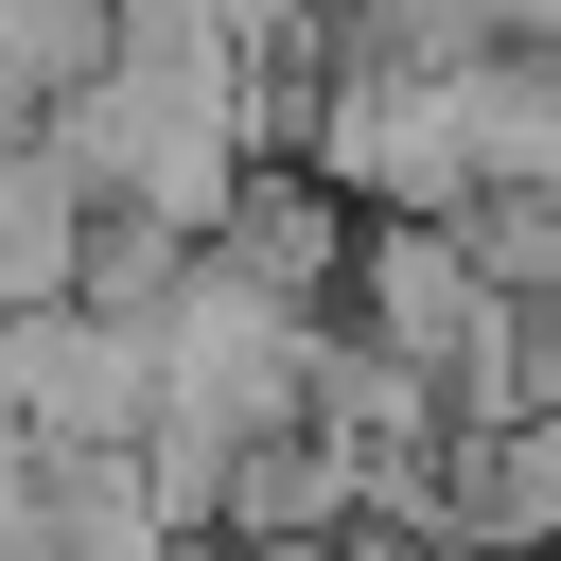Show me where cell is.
I'll list each match as a JSON object with an SVG mask.
<instances>
[{
  "label": "cell",
  "mask_w": 561,
  "mask_h": 561,
  "mask_svg": "<svg viewBox=\"0 0 561 561\" xmlns=\"http://www.w3.org/2000/svg\"><path fill=\"white\" fill-rule=\"evenodd\" d=\"M123 53V0H0V88H35V105H70L88 70Z\"/></svg>",
  "instance_id": "obj_8"
},
{
  "label": "cell",
  "mask_w": 561,
  "mask_h": 561,
  "mask_svg": "<svg viewBox=\"0 0 561 561\" xmlns=\"http://www.w3.org/2000/svg\"><path fill=\"white\" fill-rule=\"evenodd\" d=\"M508 403H561V298H526V333H508Z\"/></svg>",
  "instance_id": "obj_9"
},
{
  "label": "cell",
  "mask_w": 561,
  "mask_h": 561,
  "mask_svg": "<svg viewBox=\"0 0 561 561\" xmlns=\"http://www.w3.org/2000/svg\"><path fill=\"white\" fill-rule=\"evenodd\" d=\"M368 508V456L333 438V421H263L245 456H228V543H333Z\"/></svg>",
  "instance_id": "obj_6"
},
{
  "label": "cell",
  "mask_w": 561,
  "mask_h": 561,
  "mask_svg": "<svg viewBox=\"0 0 561 561\" xmlns=\"http://www.w3.org/2000/svg\"><path fill=\"white\" fill-rule=\"evenodd\" d=\"M0 438H35V456H140L158 438V333H123L105 298L0 316Z\"/></svg>",
  "instance_id": "obj_3"
},
{
  "label": "cell",
  "mask_w": 561,
  "mask_h": 561,
  "mask_svg": "<svg viewBox=\"0 0 561 561\" xmlns=\"http://www.w3.org/2000/svg\"><path fill=\"white\" fill-rule=\"evenodd\" d=\"M88 175L53 158V140H0V316H35V298H70L88 280Z\"/></svg>",
  "instance_id": "obj_7"
},
{
  "label": "cell",
  "mask_w": 561,
  "mask_h": 561,
  "mask_svg": "<svg viewBox=\"0 0 561 561\" xmlns=\"http://www.w3.org/2000/svg\"><path fill=\"white\" fill-rule=\"evenodd\" d=\"M280 316H351V245H368V210L316 175V158H245V193H228V228H210Z\"/></svg>",
  "instance_id": "obj_5"
},
{
  "label": "cell",
  "mask_w": 561,
  "mask_h": 561,
  "mask_svg": "<svg viewBox=\"0 0 561 561\" xmlns=\"http://www.w3.org/2000/svg\"><path fill=\"white\" fill-rule=\"evenodd\" d=\"M35 123H53V105H35V88H0V140H35Z\"/></svg>",
  "instance_id": "obj_10"
},
{
  "label": "cell",
  "mask_w": 561,
  "mask_h": 561,
  "mask_svg": "<svg viewBox=\"0 0 561 561\" xmlns=\"http://www.w3.org/2000/svg\"><path fill=\"white\" fill-rule=\"evenodd\" d=\"M351 333L403 351V368H438L456 421H508V333H526V298L473 263V228L368 210V245H351Z\"/></svg>",
  "instance_id": "obj_2"
},
{
  "label": "cell",
  "mask_w": 561,
  "mask_h": 561,
  "mask_svg": "<svg viewBox=\"0 0 561 561\" xmlns=\"http://www.w3.org/2000/svg\"><path fill=\"white\" fill-rule=\"evenodd\" d=\"M35 140L88 175V210H158V228H193V245L228 228V193H245V158H263V123H245V105H193V88L123 70V53H105Z\"/></svg>",
  "instance_id": "obj_1"
},
{
  "label": "cell",
  "mask_w": 561,
  "mask_h": 561,
  "mask_svg": "<svg viewBox=\"0 0 561 561\" xmlns=\"http://www.w3.org/2000/svg\"><path fill=\"white\" fill-rule=\"evenodd\" d=\"M438 561H561V403L456 421V456H438Z\"/></svg>",
  "instance_id": "obj_4"
}]
</instances>
